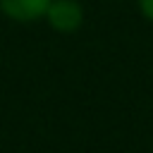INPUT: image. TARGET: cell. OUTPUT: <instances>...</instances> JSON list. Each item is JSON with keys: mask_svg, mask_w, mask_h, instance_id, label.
Listing matches in <instances>:
<instances>
[{"mask_svg": "<svg viewBox=\"0 0 153 153\" xmlns=\"http://www.w3.org/2000/svg\"><path fill=\"white\" fill-rule=\"evenodd\" d=\"M45 22L60 33H72L84 22V7L76 0H53L45 12Z\"/></svg>", "mask_w": 153, "mask_h": 153, "instance_id": "obj_1", "label": "cell"}, {"mask_svg": "<svg viewBox=\"0 0 153 153\" xmlns=\"http://www.w3.org/2000/svg\"><path fill=\"white\" fill-rule=\"evenodd\" d=\"M53 0H0V12L19 24H31L45 17Z\"/></svg>", "mask_w": 153, "mask_h": 153, "instance_id": "obj_2", "label": "cell"}, {"mask_svg": "<svg viewBox=\"0 0 153 153\" xmlns=\"http://www.w3.org/2000/svg\"><path fill=\"white\" fill-rule=\"evenodd\" d=\"M136 2H139V12L143 14V19L153 24V0H136Z\"/></svg>", "mask_w": 153, "mask_h": 153, "instance_id": "obj_3", "label": "cell"}]
</instances>
